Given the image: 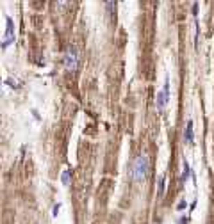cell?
Here are the masks:
<instances>
[{
    "label": "cell",
    "mask_w": 214,
    "mask_h": 224,
    "mask_svg": "<svg viewBox=\"0 0 214 224\" xmlns=\"http://www.w3.org/2000/svg\"><path fill=\"white\" fill-rule=\"evenodd\" d=\"M168 98H170V80L166 78V80H164V89L157 92V110H159V112L164 109V105H166V102H168Z\"/></svg>",
    "instance_id": "obj_4"
},
{
    "label": "cell",
    "mask_w": 214,
    "mask_h": 224,
    "mask_svg": "<svg viewBox=\"0 0 214 224\" xmlns=\"http://www.w3.org/2000/svg\"><path fill=\"white\" fill-rule=\"evenodd\" d=\"M187 176H189V164L184 160V173H182V176H180V182H182V183L187 180Z\"/></svg>",
    "instance_id": "obj_6"
},
{
    "label": "cell",
    "mask_w": 214,
    "mask_h": 224,
    "mask_svg": "<svg viewBox=\"0 0 214 224\" xmlns=\"http://www.w3.org/2000/svg\"><path fill=\"white\" fill-rule=\"evenodd\" d=\"M77 64H79V53H77V48H75V46H70L68 50L64 52V66H66V70L75 71V70H77Z\"/></svg>",
    "instance_id": "obj_2"
},
{
    "label": "cell",
    "mask_w": 214,
    "mask_h": 224,
    "mask_svg": "<svg viewBox=\"0 0 214 224\" xmlns=\"http://www.w3.org/2000/svg\"><path fill=\"white\" fill-rule=\"evenodd\" d=\"M184 141H186L187 144H193L194 143V137H193V121H187L186 132H184Z\"/></svg>",
    "instance_id": "obj_5"
},
{
    "label": "cell",
    "mask_w": 214,
    "mask_h": 224,
    "mask_svg": "<svg viewBox=\"0 0 214 224\" xmlns=\"http://www.w3.org/2000/svg\"><path fill=\"white\" fill-rule=\"evenodd\" d=\"M59 210H61V203L54 204V210H52V215H54V217H57V214H59Z\"/></svg>",
    "instance_id": "obj_9"
},
{
    "label": "cell",
    "mask_w": 214,
    "mask_h": 224,
    "mask_svg": "<svg viewBox=\"0 0 214 224\" xmlns=\"http://www.w3.org/2000/svg\"><path fill=\"white\" fill-rule=\"evenodd\" d=\"M13 41H14V23H13L11 16H6V34H4V39H2V48L6 50Z\"/></svg>",
    "instance_id": "obj_3"
},
{
    "label": "cell",
    "mask_w": 214,
    "mask_h": 224,
    "mask_svg": "<svg viewBox=\"0 0 214 224\" xmlns=\"http://www.w3.org/2000/svg\"><path fill=\"white\" fill-rule=\"evenodd\" d=\"M159 194H164V176H159Z\"/></svg>",
    "instance_id": "obj_8"
},
{
    "label": "cell",
    "mask_w": 214,
    "mask_h": 224,
    "mask_svg": "<svg viewBox=\"0 0 214 224\" xmlns=\"http://www.w3.org/2000/svg\"><path fill=\"white\" fill-rule=\"evenodd\" d=\"M186 206H187V203H186V201H180V203H178V206H177V208H178V210H184V208H186Z\"/></svg>",
    "instance_id": "obj_10"
},
{
    "label": "cell",
    "mask_w": 214,
    "mask_h": 224,
    "mask_svg": "<svg viewBox=\"0 0 214 224\" xmlns=\"http://www.w3.org/2000/svg\"><path fill=\"white\" fill-rule=\"evenodd\" d=\"M70 174H71V171H64V173H62V176H61L62 185H70Z\"/></svg>",
    "instance_id": "obj_7"
},
{
    "label": "cell",
    "mask_w": 214,
    "mask_h": 224,
    "mask_svg": "<svg viewBox=\"0 0 214 224\" xmlns=\"http://www.w3.org/2000/svg\"><path fill=\"white\" fill-rule=\"evenodd\" d=\"M189 222V217H182L180 221H178V224H187Z\"/></svg>",
    "instance_id": "obj_11"
},
{
    "label": "cell",
    "mask_w": 214,
    "mask_h": 224,
    "mask_svg": "<svg viewBox=\"0 0 214 224\" xmlns=\"http://www.w3.org/2000/svg\"><path fill=\"white\" fill-rule=\"evenodd\" d=\"M148 171H150V162H148V157L141 153L134 158L132 167H130V174H132V180L134 182H143L146 180L148 176Z\"/></svg>",
    "instance_id": "obj_1"
}]
</instances>
